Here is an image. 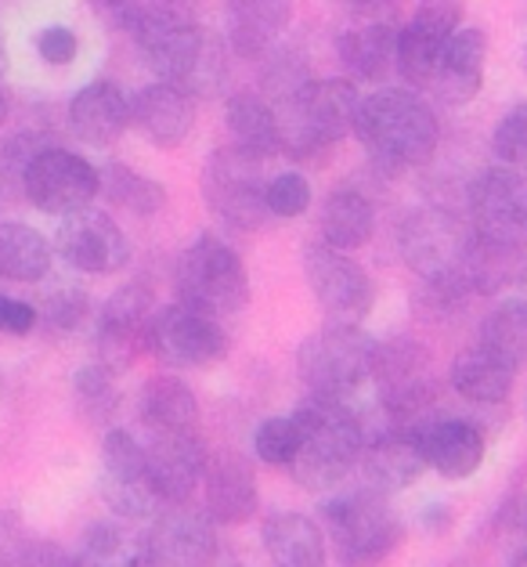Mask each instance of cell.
<instances>
[{"instance_id": "6da1fadb", "label": "cell", "mask_w": 527, "mask_h": 567, "mask_svg": "<svg viewBox=\"0 0 527 567\" xmlns=\"http://www.w3.org/2000/svg\"><path fill=\"white\" fill-rule=\"evenodd\" d=\"M120 25L134 37L137 51L163 84L188 94H210L225 76L220 44L199 25L185 4H120Z\"/></svg>"}, {"instance_id": "7a4b0ae2", "label": "cell", "mask_w": 527, "mask_h": 567, "mask_svg": "<svg viewBox=\"0 0 527 567\" xmlns=\"http://www.w3.org/2000/svg\"><path fill=\"white\" fill-rule=\"evenodd\" d=\"M354 134L369 156L391 171L423 167L434 159L441 142L434 109L405 87H383L362 99Z\"/></svg>"}, {"instance_id": "3957f363", "label": "cell", "mask_w": 527, "mask_h": 567, "mask_svg": "<svg viewBox=\"0 0 527 567\" xmlns=\"http://www.w3.org/2000/svg\"><path fill=\"white\" fill-rule=\"evenodd\" d=\"M293 420L300 426V452L289 466V477L300 488L326 492L362 463L365 434L358 416L347 409V401L311 394L297 405Z\"/></svg>"}, {"instance_id": "277c9868", "label": "cell", "mask_w": 527, "mask_h": 567, "mask_svg": "<svg viewBox=\"0 0 527 567\" xmlns=\"http://www.w3.org/2000/svg\"><path fill=\"white\" fill-rule=\"evenodd\" d=\"M358 87L343 76L308 80L297 94H289L279 113V142L289 159L318 167L332 145L343 142L358 123Z\"/></svg>"}, {"instance_id": "5b68a950", "label": "cell", "mask_w": 527, "mask_h": 567, "mask_svg": "<svg viewBox=\"0 0 527 567\" xmlns=\"http://www.w3.org/2000/svg\"><path fill=\"white\" fill-rule=\"evenodd\" d=\"M474 228L437 206L415 210L401 225V257L437 297L459 300L466 297V268L474 254Z\"/></svg>"}, {"instance_id": "8992f818", "label": "cell", "mask_w": 527, "mask_h": 567, "mask_svg": "<svg viewBox=\"0 0 527 567\" xmlns=\"http://www.w3.org/2000/svg\"><path fill=\"white\" fill-rule=\"evenodd\" d=\"M174 289L182 308L214 318V322H225L249 303V275L242 257L217 235H199L196 243L185 246L174 268Z\"/></svg>"}, {"instance_id": "52a82bcc", "label": "cell", "mask_w": 527, "mask_h": 567, "mask_svg": "<svg viewBox=\"0 0 527 567\" xmlns=\"http://www.w3.org/2000/svg\"><path fill=\"white\" fill-rule=\"evenodd\" d=\"M322 532L343 567H380L401 543V520L386 495L372 488L343 492L322 506Z\"/></svg>"}, {"instance_id": "ba28073f", "label": "cell", "mask_w": 527, "mask_h": 567, "mask_svg": "<svg viewBox=\"0 0 527 567\" xmlns=\"http://www.w3.org/2000/svg\"><path fill=\"white\" fill-rule=\"evenodd\" d=\"M372 343L358 326H326L297 348V372L318 398H347L372 377Z\"/></svg>"}, {"instance_id": "9c48e42d", "label": "cell", "mask_w": 527, "mask_h": 567, "mask_svg": "<svg viewBox=\"0 0 527 567\" xmlns=\"http://www.w3.org/2000/svg\"><path fill=\"white\" fill-rule=\"evenodd\" d=\"M369 380L376 383L380 409L394 420V426H415V420H420L437 398L434 354L415 340L376 343Z\"/></svg>"}, {"instance_id": "30bf717a", "label": "cell", "mask_w": 527, "mask_h": 567, "mask_svg": "<svg viewBox=\"0 0 527 567\" xmlns=\"http://www.w3.org/2000/svg\"><path fill=\"white\" fill-rule=\"evenodd\" d=\"M264 159L225 145L206 159L203 196L225 225L239 231H257L268 220V182H264Z\"/></svg>"}, {"instance_id": "8fae6325", "label": "cell", "mask_w": 527, "mask_h": 567, "mask_svg": "<svg viewBox=\"0 0 527 567\" xmlns=\"http://www.w3.org/2000/svg\"><path fill=\"white\" fill-rule=\"evenodd\" d=\"M22 188L37 210L51 217H73L91 210L94 196H102V171L91 167L80 152L48 145L25 163Z\"/></svg>"}, {"instance_id": "7c38bea8", "label": "cell", "mask_w": 527, "mask_h": 567, "mask_svg": "<svg viewBox=\"0 0 527 567\" xmlns=\"http://www.w3.org/2000/svg\"><path fill=\"white\" fill-rule=\"evenodd\" d=\"M469 228L477 239L527 250V174L517 167H488L469 185Z\"/></svg>"}, {"instance_id": "4fadbf2b", "label": "cell", "mask_w": 527, "mask_h": 567, "mask_svg": "<svg viewBox=\"0 0 527 567\" xmlns=\"http://www.w3.org/2000/svg\"><path fill=\"white\" fill-rule=\"evenodd\" d=\"M303 275H308V286L329 326H358L372 311L376 289H372L365 268L332 246L311 243L303 250Z\"/></svg>"}, {"instance_id": "5bb4252c", "label": "cell", "mask_w": 527, "mask_h": 567, "mask_svg": "<svg viewBox=\"0 0 527 567\" xmlns=\"http://www.w3.org/2000/svg\"><path fill=\"white\" fill-rule=\"evenodd\" d=\"M156 297L148 286H123L108 297L99 326V365L116 372H127L137 358L152 351V326H156Z\"/></svg>"}, {"instance_id": "9a60e30c", "label": "cell", "mask_w": 527, "mask_h": 567, "mask_svg": "<svg viewBox=\"0 0 527 567\" xmlns=\"http://www.w3.org/2000/svg\"><path fill=\"white\" fill-rule=\"evenodd\" d=\"M463 30V4L455 0H430L415 8L405 30L397 33V59L394 69L412 87H434L441 54L448 40Z\"/></svg>"}, {"instance_id": "2e32d148", "label": "cell", "mask_w": 527, "mask_h": 567, "mask_svg": "<svg viewBox=\"0 0 527 567\" xmlns=\"http://www.w3.org/2000/svg\"><path fill=\"white\" fill-rule=\"evenodd\" d=\"M142 557L148 567H210L217 557L214 520L188 503L163 506L142 543Z\"/></svg>"}, {"instance_id": "e0dca14e", "label": "cell", "mask_w": 527, "mask_h": 567, "mask_svg": "<svg viewBox=\"0 0 527 567\" xmlns=\"http://www.w3.org/2000/svg\"><path fill=\"white\" fill-rule=\"evenodd\" d=\"M152 354H156L163 365H174V369H206V365H217L220 358L228 354V333L214 318L174 303V308L156 315V326H152Z\"/></svg>"}, {"instance_id": "ac0fdd59", "label": "cell", "mask_w": 527, "mask_h": 567, "mask_svg": "<svg viewBox=\"0 0 527 567\" xmlns=\"http://www.w3.org/2000/svg\"><path fill=\"white\" fill-rule=\"evenodd\" d=\"M54 246H59L65 265L83 275H113L127 268L131 260L127 235L102 210H83L65 217L59 235H54Z\"/></svg>"}, {"instance_id": "d6986e66", "label": "cell", "mask_w": 527, "mask_h": 567, "mask_svg": "<svg viewBox=\"0 0 527 567\" xmlns=\"http://www.w3.org/2000/svg\"><path fill=\"white\" fill-rule=\"evenodd\" d=\"M354 25L337 37V54L347 73L358 80H383L397 59V33L394 30V4H351Z\"/></svg>"}, {"instance_id": "ffe728a7", "label": "cell", "mask_w": 527, "mask_h": 567, "mask_svg": "<svg viewBox=\"0 0 527 567\" xmlns=\"http://www.w3.org/2000/svg\"><path fill=\"white\" fill-rule=\"evenodd\" d=\"M206 445L199 431H185V434H159L148 441L145 449V466H148V481L163 506H182L188 503L196 488L206 477Z\"/></svg>"}, {"instance_id": "44dd1931", "label": "cell", "mask_w": 527, "mask_h": 567, "mask_svg": "<svg viewBox=\"0 0 527 567\" xmlns=\"http://www.w3.org/2000/svg\"><path fill=\"white\" fill-rule=\"evenodd\" d=\"M362 474L372 492L391 495L401 488H412L420 474L426 470L423 441H420V423L415 426H386L383 434L365 441L362 452Z\"/></svg>"}, {"instance_id": "7402d4cb", "label": "cell", "mask_w": 527, "mask_h": 567, "mask_svg": "<svg viewBox=\"0 0 527 567\" xmlns=\"http://www.w3.org/2000/svg\"><path fill=\"white\" fill-rule=\"evenodd\" d=\"M260 495L257 477L239 452H217L206 463L203 477V509L214 524H246L257 514Z\"/></svg>"}, {"instance_id": "603a6c76", "label": "cell", "mask_w": 527, "mask_h": 567, "mask_svg": "<svg viewBox=\"0 0 527 567\" xmlns=\"http://www.w3.org/2000/svg\"><path fill=\"white\" fill-rule=\"evenodd\" d=\"M131 116L156 148H182L196 127V94L156 80L134 94Z\"/></svg>"}, {"instance_id": "cb8c5ba5", "label": "cell", "mask_w": 527, "mask_h": 567, "mask_svg": "<svg viewBox=\"0 0 527 567\" xmlns=\"http://www.w3.org/2000/svg\"><path fill=\"white\" fill-rule=\"evenodd\" d=\"M131 123V102L113 80H91L69 102V127L91 148H113Z\"/></svg>"}, {"instance_id": "d4e9b609", "label": "cell", "mask_w": 527, "mask_h": 567, "mask_svg": "<svg viewBox=\"0 0 527 567\" xmlns=\"http://www.w3.org/2000/svg\"><path fill=\"white\" fill-rule=\"evenodd\" d=\"M426 466L448 481H466L484 463V434L466 420H426L420 423Z\"/></svg>"}, {"instance_id": "484cf974", "label": "cell", "mask_w": 527, "mask_h": 567, "mask_svg": "<svg viewBox=\"0 0 527 567\" xmlns=\"http://www.w3.org/2000/svg\"><path fill=\"white\" fill-rule=\"evenodd\" d=\"M293 22V4L282 0H235L225 8V44L239 59H260Z\"/></svg>"}, {"instance_id": "4316f807", "label": "cell", "mask_w": 527, "mask_h": 567, "mask_svg": "<svg viewBox=\"0 0 527 567\" xmlns=\"http://www.w3.org/2000/svg\"><path fill=\"white\" fill-rule=\"evenodd\" d=\"M484 65H488V37L477 25H463L459 33L448 40L445 54H441L434 91L445 105H466L477 99L484 84Z\"/></svg>"}, {"instance_id": "83f0119b", "label": "cell", "mask_w": 527, "mask_h": 567, "mask_svg": "<svg viewBox=\"0 0 527 567\" xmlns=\"http://www.w3.org/2000/svg\"><path fill=\"white\" fill-rule=\"evenodd\" d=\"M264 549L275 567H326V532L303 514L268 517Z\"/></svg>"}, {"instance_id": "f1b7e54d", "label": "cell", "mask_w": 527, "mask_h": 567, "mask_svg": "<svg viewBox=\"0 0 527 567\" xmlns=\"http://www.w3.org/2000/svg\"><path fill=\"white\" fill-rule=\"evenodd\" d=\"M318 225H322L326 246H332V250H340V254H351V250H362L372 239V231H376V210H372V203L362 192L337 188L326 196Z\"/></svg>"}, {"instance_id": "f546056e", "label": "cell", "mask_w": 527, "mask_h": 567, "mask_svg": "<svg viewBox=\"0 0 527 567\" xmlns=\"http://www.w3.org/2000/svg\"><path fill=\"white\" fill-rule=\"evenodd\" d=\"M228 131H231V145L249 152L257 159H268L275 152H282L279 142V113L260 99L254 91H239L228 99L225 109Z\"/></svg>"}, {"instance_id": "4dcf8cb0", "label": "cell", "mask_w": 527, "mask_h": 567, "mask_svg": "<svg viewBox=\"0 0 527 567\" xmlns=\"http://www.w3.org/2000/svg\"><path fill=\"white\" fill-rule=\"evenodd\" d=\"M196 394L188 391L185 380L177 377H152L142 386V423L152 437L159 434H185L196 431Z\"/></svg>"}, {"instance_id": "1f68e13d", "label": "cell", "mask_w": 527, "mask_h": 567, "mask_svg": "<svg viewBox=\"0 0 527 567\" xmlns=\"http://www.w3.org/2000/svg\"><path fill=\"white\" fill-rule=\"evenodd\" d=\"M448 380L466 401H477V405H498V401L509 398L513 380H517V369L503 365L498 358H492L488 351H480L474 343V348H466L463 354H455Z\"/></svg>"}, {"instance_id": "d6a6232c", "label": "cell", "mask_w": 527, "mask_h": 567, "mask_svg": "<svg viewBox=\"0 0 527 567\" xmlns=\"http://www.w3.org/2000/svg\"><path fill=\"white\" fill-rule=\"evenodd\" d=\"M477 348L488 351L509 369L527 365V300L509 297L484 315L477 329Z\"/></svg>"}, {"instance_id": "836d02e7", "label": "cell", "mask_w": 527, "mask_h": 567, "mask_svg": "<svg viewBox=\"0 0 527 567\" xmlns=\"http://www.w3.org/2000/svg\"><path fill=\"white\" fill-rule=\"evenodd\" d=\"M51 271V243L30 225L0 220V279L40 282Z\"/></svg>"}, {"instance_id": "e575fe53", "label": "cell", "mask_w": 527, "mask_h": 567, "mask_svg": "<svg viewBox=\"0 0 527 567\" xmlns=\"http://www.w3.org/2000/svg\"><path fill=\"white\" fill-rule=\"evenodd\" d=\"M102 192L108 203L134 217H152L166 206V188L159 182H152V177L137 174L127 163H108V167H102Z\"/></svg>"}, {"instance_id": "d590c367", "label": "cell", "mask_w": 527, "mask_h": 567, "mask_svg": "<svg viewBox=\"0 0 527 567\" xmlns=\"http://www.w3.org/2000/svg\"><path fill=\"white\" fill-rule=\"evenodd\" d=\"M73 398H76V412L83 423L102 426L116 416L120 409V391H116V377L102 365H83L73 377Z\"/></svg>"}, {"instance_id": "8d00e7d4", "label": "cell", "mask_w": 527, "mask_h": 567, "mask_svg": "<svg viewBox=\"0 0 527 567\" xmlns=\"http://www.w3.org/2000/svg\"><path fill=\"white\" fill-rule=\"evenodd\" d=\"M102 499L123 520L156 517V509L163 506L156 488H152L148 474H137V477H102Z\"/></svg>"}, {"instance_id": "74e56055", "label": "cell", "mask_w": 527, "mask_h": 567, "mask_svg": "<svg viewBox=\"0 0 527 567\" xmlns=\"http://www.w3.org/2000/svg\"><path fill=\"white\" fill-rule=\"evenodd\" d=\"M87 289L76 282H51L44 286V293L37 297V318L44 322L51 333H65V329H76L83 318H87Z\"/></svg>"}, {"instance_id": "f35d334b", "label": "cell", "mask_w": 527, "mask_h": 567, "mask_svg": "<svg viewBox=\"0 0 527 567\" xmlns=\"http://www.w3.org/2000/svg\"><path fill=\"white\" fill-rule=\"evenodd\" d=\"M254 452L268 466H293L300 452V426L293 416H268L254 431Z\"/></svg>"}, {"instance_id": "ab89813d", "label": "cell", "mask_w": 527, "mask_h": 567, "mask_svg": "<svg viewBox=\"0 0 527 567\" xmlns=\"http://www.w3.org/2000/svg\"><path fill=\"white\" fill-rule=\"evenodd\" d=\"M495 156L503 159V167H527V102H517L509 113L498 120V127L492 134Z\"/></svg>"}, {"instance_id": "60d3db41", "label": "cell", "mask_w": 527, "mask_h": 567, "mask_svg": "<svg viewBox=\"0 0 527 567\" xmlns=\"http://www.w3.org/2000/svg\"><path fill=\"white\" fill-rule=\"evenodd\" d=\"M311 206V185L297 171H286L268 182V214L271 217H300Z\"/></svg>"}, {"instance_id": "b9f144b4", "label": "cell", "mask_w": 527, "mask_h": 567, "mask_svg": "<svg viewBox=\"0 0 527 567\" xmlns=\"http://www.w3.org/2000/svg\"><path fill=\"white\" fill-rule=\"evenodd\" d=\"M37 54L48 65H69L80 54V37L69 25H44L37 33Z\"/></svg>"}, {"instance_id": "7bdbcfd3", "label": "cell", "mask_w": 527, "mask_h": 567, "mask_svg": "<svg viewBox=\"0 0 527 567\" xmlns=\"http://www.w3.org/2000/svg\"><path fill=\"white\" fill-rule=\"evenodd\" d=\"M498 524H503V543H506L513 567L527 564V499L509 503L503 509V517H498Z\"/></svg>"}, {"instance_id": "ee69618b", "label": "cell", "mask_w": 527, "mask_h": 567, "mask_svg": "<svg viewBox=\"0 0 527 567\" xmlns=\"http://www.w3.org/2000/svg\"><path fill=\"white\" fill-rule=\"evenodd\" d=\"M37 308L30 300H19V297H4L0 293V333L8 337H30L37 329Z\"/></svg>"}, {"instance_id": "f6af8a7d", "label": "cell", "mask_w": 527, "mask_h": 567, "mask_svg": "<svg viewBox=\"0 0 527 567\" xmlns=\"http://www.w3.org/2000/svg\"><path fill=\"white\" fill-rule=\"evenodd\" d=\"M16 567H76V557H69L62 546L48 543V538H30L22 546Z\"/></svg>"}, {"instance_id": "bcb514c9", "label": "cell", "mask_w": 527, "mask_h": 567, "mask_svg": "<svg viewBox=\"0 0 527 567\" xmlns=\"http://www.w3.org/2000/svg\"><path fill=\"white\" fill-rule=\"evenodd\" d=\"M25 543H30V535L22 532L19 517L0 509V567H16Z\"/></svg>"}, {"instance_id": "7dc6e473", "label": "cell", "mask_w": 527, "mask_h": 567, "mask_svg": "<svg viewBox=\"0 0 527 567\" xmlns=\"http://www.w3.org/2000/svg\"><path fill=\"white\" fill-rule=\"evenodd\" d=\"M8 113V94H4V84H0V120Z\"/></svg>"}, {"instance_id": "c3c4849f", "label": "cell", "mask_w": 527, "mask_h": 567, "mask_svg": "<svg viewBox=\"0 0 527 567\" xmlns=\"http://www.w3.org/2000/svg\"><path fill=\"white\" fill-rule=\"evenodd\" d=\"M524 62H527V48H524Z\"/></svg>"}]
</instances>
